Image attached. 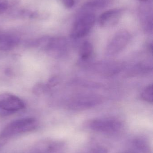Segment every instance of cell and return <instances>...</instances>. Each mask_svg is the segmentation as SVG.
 Here are the masks:
<instances>
[{
	"mask_svg": "<svg viewBox=\"0 0 153 153\" xmlns=\"http://www.w3.org/2000/svg\"><path fill=\"white\" fill-rule=\"evenodd\" d=\"M37 121L33 118H24L12 121L0 133V138H9L13 136L32 131L36 128Z\"/></svg>",
	"mask_w": 153,
	"mask_h": 153,
	"instance_id": "6da1fadb",
	"label": "cell"
},
{
	"mask_svg": "<svg viewBox=\"0 0 153 153\" xmlns=\"http://www.w3.org/2000/svg\"><path fill=\"white\" fill-rule=\"evenodd\" d=\"M95 15L92 12L85 11L79 16L74 23L71 37L77 39L87 36L94 26Z\"/></svg>",
	"mask_w": 153,
	"mask_h": 153,
	"instance_id": "7a4b0ae2",
	"label": "cell"
},
{
	"mask_svg": "<svg viewBox=\"0 0 153 153\" xmlns=\"http://www.w3.org/2000/svg\"><path fill=\"white\" fill-rule=\"evenodd\" d=\"M40 42L48 53L55 58H60L65 55L68 50L67 40L62 37H45Z\"/></svg>",
	"mask_w": 153,
	"mask_h": 153,
	"instance_id": "3957f363",
	"label": "cell"
},
{
	"mask_svg": "<svg viewBox=\"0 0 153 153\" xmlns=\"http://www.w3.org/2000/svg\"><path fill=\"white\" fill-rule=\"evenodd\" d=\"M102 101L100 96L97 94H83L72 99L69 102V107L73 110H84L99 105Z\"/></svg>",
	"mask_w": 153,
	"mask_h": 153,
	"instance_id": "277c9868",
	"label": "cell"
},
{
	"mask_svg": "<svg viewBox=\"0 0 153 153\" xmlns=\"http://www.w3.org/2000/svg\"><path fill=\"white\" fill-rule=\"evenodd\" d=\"M131 35L128 31L121 30L117 32L108 45L106 53L108 56H114L121 52L128 44Z\"/></svg>",
	"mask_w": 153,
	"mask_h": 153,
	"instance_id": "5b68a950",
	"label": "cell"
},
{
	"mask_svg": "<svg viewBox=\"0 0 153 153\" xmlns=\"http://www.w3.org/2000/svg\"><path fill=\"white\" fill-rule=\"evenodd\" d=\"M91 129L97 132L113 133L119 131L122 127L121 122L113 119L93 120L89 124Z\"/></svg>",
	"mask_w": 153,
	"mask_h": 153,
	"instance_id": "8992f818",
	"label": "cell"
},
{
	"mask_svg": "<svg viewBox=\"0 0 153 153\" xmlns=\"http://www.w3.org/2000/svg\"><path fill=\"white\" fill-rule=\"evenodd\" d=\"M24 108V102L16 95L10 93L0 94V109L8 113H13Z\"/></svg>",
	"mask_w": 153,
	"mask_h": 153,
	"instance_id": "52a82bcc",
	"label": "cell"
},
{
	"mask_svg": "<svg viewBox=\"0 0 153 153\" xmlns=\"http://www.w3.org/2000/svg\"><path fill=\"white\" fill-rule=\"evenodd\" d=\"M124 11L123 9L117 8L104 12L99 17V25L103 28L111 27L116 26L123 16Z\"/></svg>",
	"mask_w": 153,
	"mask_h": 153,
	"instance_id": "ba28073f",
	"label": "cell"
},
{
	"mask_svg": "<svg viewBox=\"0 0 153 153\" xmlns=\"http://www.w3.org/2000/svg\"><path fill=\"white\" fill-rule=\"evenodd\" d=\"M122 66L121 63L117 62H105L95 64L93 66V69L98 73L110 76L119 72Z\"/></svg>",
	"mask_w": 153,
	"mask_h": 153,
	"instance_id": "9c48e42d",
	"label": "cell"
},
{
	"mask_svg": "<svg viewBox=\"0 0 153 153\" xmlns=\"http://www.w3.org/2000/svg\"><path fill=\"white\" fill-rule=\"evenodd\" d=\"M19 41V38L14 35L0 34V50H11L18 45Z\"/></svg>",
	"mask_w": 153,
	"mask_h": 153,
	"instance_id": "30bf717a",
	"label": "cell"
},
{
	"mask_svg": "<svg viewBox=\"0 0 153 153\" xmlns=\"http://www.w3.org/2000/svg\"><path fill=\"white\" fill-rule=\"evenodd\" d=\"M111 0H92L84 4L82 9L85 11L91 12L99 9H103L111 3Z\"/></svg>",
	"mask_w": 153,
	"mask_h": 153,
	"instance_id": "8fae6325",
	"label": "cell"
},
{
	"mask_svg": "<svg viewBox=\"0 0 153 153\" xmlns=\"http://www.w3.org/2000/svg\"><path fill=\"white\" fill-rule=\"evenodd\" d=\"M142 22L144 29L147 33H152L153 30L152 12V10L146 8L143 9L142 12Z\"/></svg>",
	"mask_w": 153,
	"mask_h": 153,
	"instance_id": "7c38bea8",
	"label": "cell"
},
{
	"mask_svg": "<svg viewBox=\"0 0 153 153\" xmlns=\"http://www.w3.org/2000/svg\"><path fill=\"white\" fill-rule=\"evenodd\" d=\"M92 44L89 41L84 42L80 49V56L83 61H88L90 58L93 53Z\"/></svg>",
	"mask_w": 153,
	"mask_h": 153,
	"instance_id": "4fadbf2b",
	"label": "cell"
},
{
	"mask_svg": "<svg viewBox=\"0 0 153 153\" xmlns=\"http://www.w3.org/2000/svg\"><path fill=\"white\" fill-rule=\"evenodd\" d=\"M20 0H4L0 3V16L18 5Z\"/></svg>",
	"mask_w": 153,
	"mask_h": 153,
	"instance_id": "5bb4252c",
	"label": "cell"
},
{
	"mask_svg": "<svg viewBox=\"0 0 153 153\" xmlns=\"http://www.w3.org/2000/svg\"><path fill=\"white\" fill-rule=\"evenodd\" d=\"M142 98L144 100L149 103H152L153 101V92L152 85H149L143 91Z\"/></svg>",
	"mask_w": 153,
	"mask_h": 153,
	"instance_id": "9a60e30c",
	"label": "cell"
},
{
	"mask_svg": "<svg viewBox=\"0 0 153 153\" xmlns=\"http://www.w3.org/2000/svg\"><path fill=\"white\" fill-rule=\"evenodd\" d=\"M135 144L141 151L147 152L149 151V146L145 142L141 140H137L135 142Z\"/></svg>",
	"mask_w": 153,
	"mask_h": 153,
	"instance_id": "2e32d148",
	"label": "cell"
},
{
	"mask_svg": "<svg viewBox=\"0 0 153 153\" xmlns=\"http://www.w3.org/2000/svg\"><path fill=\"white\" fill-rule=\"evenodd\" d=\"M64 6L67 9H71L75 4V0H62Z\"/></svg>",
	"mask_w": 153,
	"mask_h": 153,
	"instance_id": "e0dca14e",
	"label": "cell"
},
{
	"mask_svg": "<svg viewBox=\"0 0 153 153\" xmlns=\"http://www.w3.org/2000/svg\"><path fill=\"white\" fill-rule=\"evenodd\" d=\"M57 83V78L56 77H54L52 78L49 82V85L51 86H53L54 85L56 84V83Z\"/></svg>",
	"mask_w": 153,
	"mask_h": 153,
	"instance_id": "ac0fdd59",
	"label": "cell"
},
{
	"mask_svg": "<svg viewBox=\"0 0 153 153\" xmlns=\"http://www.w3.org/2000/svg\"><path fill=\"white\" fill-rule=\"evenodd\" d=\"M136 1L143 2H151V1H152V0H136Z\"/></svg>",
	"mask_w": 153,
	"mask_h": 153,
	"instance_id": "d6986e66",
	"label": "cell"
},
{
	"mask_svg": "<svg viewBox=\"0 0 153 153\" xmlns=\"http://www.w3.org/2000/svg\"><path fill=\"white\" fill-rule=\"evenodd\" d=\"M3 1V0H0V3H1V2L2 1Z\"/></svg>",
	"mask_w": 153,
	"mask_h": 153,
	"instance_id": "ffe728a7",
	"label": "cell"
},
{
	"mask_svg": "<svg viewBox=\"0 0 153 153\" xmlns=\"http://www.w3.org/2000/svg\"><path fill=\"white\" fill-rule=\"evenodd\" d=\"M1 145L0 144V147H1Z\"/></svg>",
	"mask_w": 153,
	"mask_h": 153,
	"instance_id": "44dd1931",
	"label": "cell"
}]
</instances>
